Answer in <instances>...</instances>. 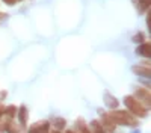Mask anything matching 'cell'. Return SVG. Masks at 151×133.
I'll return each instance as SVG.
<instances>
[{"mask_svg":"<svg viewBox=\"0 0 151 133\" xmlns=\"http://www.w3.org/2000/svg\"><path fill=\"white\" fill-rule=\"evenodd\" d=\"M109 116L112 118V121L115 123L116 126H125V127H137V118L133 116L127 109H124V111H119V109H113V111L109 112Z\"/></svg>","mask_w":151,"mask_h":133,"instance_id":"obj_1","label":"cell"},{"mask_svg":"<svg viewBox=\"0 0 151 133\" xmlns=\"http://www.w3.org/2000/svg\"><path fill=\"white\" fill-rule=\"evenodd\" d=\"M122 103H124L125 109H127V111H129L133 116H136V118H145V116L148 115L150 109H148L145 104H142L139 100H136L133 95H125L124 100H122Z\"/></svg>","mask_w":151,"mask_h":133,"instance_id":"obj_2","label":"cell"},{"mask_svg":"<svg viewBox=\"0 0 151 133\" xmlns=\"http://www.w3.org/2000/svg\"><path fill=\"white\" fill-rule=\"evenodd\" d=\"M97 112H98V115H100V123H101L104 132H106V133H113V132H115L116 124L112 121V118L109 116V114H106L101 107H98Z\"/></svg>","mask_w":151,"mask_h":133,"instance_id":"obj_3","label":"cell"},{"mask_svg":"<svg viewBox=\"0 0 151 133\" xmlns=\"http://www.w3.org/2000/svg\"><path fill=\"white\" fill-rule=\"evenodd\" d=\"M133 97L150 109V104H151V92H150V88H145V86L136 88L134 92H133Z\"/></svg>","mask_w":151,"mask_h":133,"instance_id":"obj_4","label":"cell"},{"mask_svg":"<svg viewBox=\"0 0 151 133\" xmlns=\"http://www.w3.org/2000/svg\"><path fill=\"white\" fill-rule=\"evenodd\" d=\"M15 118L18 119V126L21 129H26L27 127V123H29V109H27V106H24V104L18 106Z\"/></svg>","mask_w":151,"mask_h":133,"instance_id":"obj_5","label":"cell"},{"mask_svg":"<svg viewBox=\"0 0 151 133\" xmlns=\"http://www.w3.org/2000/svg\"><path fill=\"white\" fill-rule=\"evenodd\" d=\"M2 127L5 133H21V127L18 126V123H14V119L3 116L2 119Z\"/></svg>","mask_w":151,"mask_h":133,"instance_id":"obj_6","label":"cell"},{"mask_svg":"<svg viewBox=\"0 0 151 133\" xmlns=\"http://www.w3.org/2000/svg\"><path fill=\"white\" fill-rule=\"evenodd\" d=\"M50 121H38L27 129V133H50Z\"/></svg>","mask_w":151,"mask_h":133,"instance_id":"obj_7","label":"cell"},{"mask_svg":"<svg viewBox=\"0 0 151 133\" xmlns=\"http://www.w3.org/2000/svg\"><path fill=\"white\" fill-rule=\"evenodd\" d=\"M103 101H104L106 107L110 109V111H113V109H118V106H119L118 98H116V97L113 95L112 92H109V91H104V92H103Z\"/></svg>","mask_w":151,"mask_h":133,"instance_id":"obj_8","label":"cell"},{"mask_svg":"<svg viewBox=\"0 0 151 133\" xmlns=\"http://www.w3.org/2000/svg\"><path fill=\"white\" fill-rule=\"evenodd\" d=\"M134 53L141 58H145V59H150L151 58V42L150 41H145L142 44H137Z\"/></svg>","mask_w":151,"mask_h":133,"instance_id":"obj_9","label":"cell"},{"mask_svg":"<svg viewBox=\"0 0 151 133\" xmlns=\"http://www.w3.org/2000/svg\"><path fill=\"white\" fill-rule=\"evenodd\" d=\"M133 5L136 11L139 12V15H144L151 8V0H133Z\"/></svg>","mask_w":151,"mask_h":133,"instance_id":"obj_10","label":"cell"},{"mask_svg":"<svg viewBox=\"0 0 151 133\" xmlns=\"http://www.w3.org/2000/svg\"><path fill=\"white\" fill-rule=\"evenodd\" d=\"M132 71L134 73L137 77H151V70H150V67L142 65V64L133 65V67H132Z\"/></svg>","mask_w":151,"mask_h":133,"instance_id":"obj_11","label":"cell"},{"mask_svg":"<svg viewBox=\"0 0 151 133\" xmlns=\"http://www.w3.org/2000/svg\"><path fill=\"white\" fill-rule=\"evenodd\" d=\"M50 126H52L55 130L62 132V130H65V127H67V119L62 118V116H53L52 119H50Z\"/></svg>","mask_w":151,"mask_h":133,"instance_id":"obj_12","label":"cell"},{"mask_svg":"<svg viewBox=\"0 0 151 133\" xmlns=\"http://www.w3.org/2000/svg\"><path fill=\"white\" fill-rule=\"evenodd\" d=\"M76 133H91L89 132V127H88V124L85 123L83 118H77L76 119V124H74V129H73Z\"/></svg>","mask_w":151,"mask_h":133,"instance_id":"obj_13","label":"cell"},{"mask_svg":"<svg viewBox=\"0 0 151 133\" xmlns=\"http://www.w3.org/2000/svg\"><path fill=\"white\" fill-rule=\"evenodd\" d=\"M88 127H89V132L91 133H106L101 123H100V119H92L88 123Z\"/></svg>","mask_w":151,"mask_h":133,"instance_id":"obj_14","label":"cell"},{"mask_svg":"<svg viewBox=\"0 0 151 133\" xmlns=\"http://www.w3.org/2000/svg\"><path fill=\"white\" fill-rule=\"evenodd\" d=\"M17 106L15 104H9V106H5V109H3V114H5V116L6 118H11V119H14L15 118V115H17Z\"/></svg>","mask_w":151,"mask_h":133,"instance_id":"obj_15","label":"cell"},{"mask_svg":"<svg viewBox=\"0 0 151 133\" xmlns=\"http://www.w3.org/2000/svg\"><path fill=\"white\" fill-rule=\"evenodd\" d=\"M132 41H133L134 44H142V42L147 41V36H145L144 32H136V33L132 36Z\"/></svg>","mask_w":151,"mask_h":133,"instance_id":"obj_16","label":"cell"},{"mask_svg":"<svg viewBox=\"0 0 151 133\" xmlns=\"http://www.w3.org/2000/svg\"><path fill=\"white\" fill-rule=\"evenodd\" d=\"M137 80H139V83L142 85V86H145V88H150L151 86L150 77H137Z\"/></svg>","mask_w":151,"mask_h":133,"instance_id":"obj_17","label":"cell"},{"mask_svg":"<svg viewBox=\"0 0 151 133\" xmlns=\"http://www.w3.org/2000/svg\"><path fill=\"white\" fill-rule=\"evenodd\" d=\"M2 2H3L5 5H8V6H14V5L17 3V0H2Z\"/></svg>","mask_w":151,"mask_h":133,"instance_id":"obj_18","label":"cell"},{"mask_svg":"<svg viewBox=\"0 0 151 133\" xmlns=\"http://www.w3.org/2000/svg\"><path fill=\"white\" fill-rule=\"evenodd\" d=\"M3 109H5V106L0 104V123H2V119H3V116H5V114H3Z\"/></svg>","mask_w":151,"mask_h":133,"instance_id":"obj_19","label":"cell"},{"mask_svg":"<svg viewBox=\"0 0 151 133\" xmlns=\"http://www.w3.org/2000/svg\"><path fill=\"white\" fill-rule=\"evenodd\" d=\"M130 133H142V132H141L139 129H137V127H133V129L130 130Z\"/></svg>","mask_w":151,"mask_h":133,"instance_id":"obj_20","label":"cell"},{"mask_svg":"<svg viewBox=\"0 0 151 133\" xmlns=\"http://www.w3.org/2000/svg\"><path fill=\"white\" fill-rule=\"evenodd\" d=\"M5 97H6V91H2L0 92V100H5Z\"/></svg>","mask_w":151,"mask_h":133,"instance_id":"obj_21","label":"cell"},{"mask_svg":"<svg viewBox=\"0 0 151 133\" xmlns=\"http://www.w3.org/2000/svg\"><path fill=\"white\" fill-rule=\"evenodd\" d=\"M64 133H76V132H74V130H73V129H70V130H65V132H64Z\"/></svg>","mask_w":151,"mask_h":133,"instance_id":"obj_22","label":"cell"},{"mask_svg":"<svg viewBox=\"0 0 151 133\" xmlns=\"http://www.w3.org/2000/svg\"><path fill=\"white\" fill-rule=\"evenodd\" d=\"M50 133H60V132H59V130H55V129H53V130H50Z\"/></svg>","mask_w":151,"mask_h":133,"instance_id":"obj_23","label":"cell"},{"mask_svg":"<svg viewBox=\"0 0 151 133\" xmlns=\"http://www.w3.org/2000/svg\"><path fill=\"white\" fill-rule=\"evenodd\" d=\"M17 2H24V0H17Z\"/></svg>","mask_w":151,"mask_h":133,"instance_id":"obj_24","label":"cell"}]
</instances>
